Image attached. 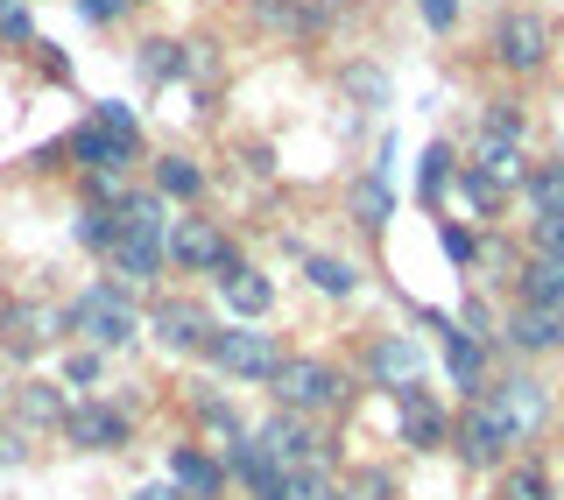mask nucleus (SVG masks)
Listing matches in <instances>:
<instances>
[{
    "label": "nucleus",
    "mask_w": 564,
    "mask_h": 500,
    "mask_svg": "<svg viewBox=\"0 0 564 500\" xmlns=\"http://www.w3.org/2000/svg\"><path fill=\"white\" fill-rule=\"evenodd\" d=\"M0 35H8V43H22V35H29V14L8 8V14H0Z\"/></svg>",
    "instance_id": "8fccbe9b"
},
{
    "label": "nucleus",
    "mask_w": 564,
    "mask_h": 500,
    "mask_svg": "<svg viewBox=\"0 0 564 500\" xmlns=\"http://www.w3.org/2000/svg\"><path fill=\"white\" fill-rule=\"evenodd\" d=\"M416 14H423V22H431L437 35H445V29L458 22V0H416Z\"/></svg>",
    "instance_id": "49530a36"
},
{
    "label": "nucleus",
    "mask_w": 564,
    "mask_h": 500,
    "mask_svg": "<svg viewBox=\"0 0 564 500\" xmlns=\"http://www.w3.org/2000/svg\"><path fill=\"white\" fill-rule=\"evenodd\" d=\"M70 240H78L85 254H113V240H120V211H106V205H78V219H70Z\"/></svg>",
    "instance_id": "c756f323"
},
{
    "label": "nucleus",
    "mask_w": 564,
    "mask_h": 500,
    "mask_svg": "<svg viewBox=\"0 0 564 500\" xmlns=\"http://www.w3.org/2000/svg\"><path fill=\"white\" fill-rule=\"evenodd\" d=\"M261 500H339V479L325 466H296V472H275V487Z\"/></svg>",
    "instance_id": "c85d7f7f"
},
{
    "label": "nucleus",
    "mask_w": 564,
    "mask_h": 500,
    "mask_svg": "<svg viewBox=\"0 0 564 500\" xmlns=\"http://www.w3.org/2000/svg\"><path fill=\"white\" fill-rule=\"evenodd\" d=\"M529 254L564 261V211H529Z\"/></svg>",
    "instance_id": "ea45409f"
},
{
    "label": "nucleus",
    "mask_w": 564,
    "mask_h": 500,
    "mask_svg": "<svg viewBox=\"0 0 564 500\" xmlns=\"http://www.w3.org/2000/svg\"><path fill=\"white\" fill-rule=\"evenodd\" d=\"M437 352H445V373H452V388L458 395H487V360H494V346H480L473 331H458V317L445 331H437Z\"/></svg>",
    "instance_id": "f3484780"
},
{
    "label": "nucleus",
    "mask_w": 564,
    "mask_h": 500,
    "mask_svg": "<svg viewBox=\"0 0 564 500\" xmlns=\"http://www.w3.org/2000/svg\"><path fill=\"white\" fill-rule=\"evenodd\" d=\"M170 268H184V275H219L226 261L240 254L234 240H226L219 219H205V211H184V219H170Z\"/></svg>",
    "instance_id": "6e6552de"
},
{
    "label": "nucleus",
    "mask_w": 564,
    "mask_h": 500,
    "mask_svg": "<svg viewBox=\"0 0 564 500\" xmlns=\"http://www.w3.org/2000/svg\"><path fill=\"white\" fill-rule=\"evenodd\" d=\"M99 381H106V352H99V346H70V352H64V388L99 395Z\"/></svg>",
    "instance_id": "e433bc0d"
},
{
    "label": "nucleus",
    "mask_w": 564,
    "mask_h": 500,
    "mask_svg": "<svg viewBox=\"0 0 564 500\" xmlns=\"http://www.w3.org/2000/svg\"><path fill=\"white\" fill-rule=\"evenodd\" d=\"M64 325H70V338H85L99 352H128L141 338V296L120 290L113 275H99L78 303H64Z\"/></svg>",
    "instance_id": "f03ea898"
},
{
    "label": "nucleus",
    "mask_w": 564,
    "mask_h": 500,
    "mask_svg": "<svg viewBox=\"0 0 564 500\" xmlns=\"http://www.w3.org/2000/svg\"><path fill=\"white\" fill-rule=\"evenodd\" d=\"M212 290H219L226 311H234V325H261V317H269V303H275V282L261 275L254 261H240V254L212 275Z\"/></svg>",
    "instance_id": "4468645a"
},
{
    "label": "nucleus",
    "mask_w": 564,
    "mask_h": 500,
    "mask_svg": "<svg viewBox=\"0 0 564 500\" xmlns=\"http://www.w3.org/2000/svg\"><path fill=\"white\" fill-rule=\"evenodd\" d=\"M346 211H352V226H360V233H381V226L395 219V191L381 184V170H375V176H360V184L346 191Z\"/></svg>",
    "instance_id": "393cba45"
},
{
    "label": "nucleus",
    "mask_w": 564,
    "mask_h": 500,
    "mask_svg": "<svg viewBox=\"0 0 564 500\" xmlns=\"http://www.w3.org/2000/svg\"><path fill=\"white\" fill-rule=\"evenodd\" d=\"M149 191H163L170 205H198L205 198V170L191 155H155L149 163Z\"/></svg>",
    "instance_id": "5701e85b"
},
{
    "label": "nucleus",
    "mask_w": 564,
    "mask_h": 500,
    "mask_svg": "<svg viewBox=\"0 0 564 500\" xmlns=\"http://www.w3.org/2000/svg\"><path fill=\"white\" fill-rule=\"evenodd\" d=\"M85 120H93V128H106V134H120V141H134V149H141V120H134V106H128V99H99Z\"/></svg>",
    "instance_id": "58836bf2"
},
{
    "label": "nucleus",
    "mask_w": 564,
    "mask_h": 500,
    "mask_svg": "<svg viewBox=\"0 0 564 500\" xmlns=\"http://www.w3.org/2000/svg\"><path fill=\"white\" fill-rule=\"evenodd\" d=\"M458 331H473L480 346H494V338H501V325H494V311H487L480 296H466V311H458Z\"/></svg>",
    "instance_id": "37998d69"
},
{
    "label": "nucleus",
    "mask_w": 564,
    "mask_h": 500,
    "mask_svg": "<svg viewBox=\"0 0 564 500\" xmlns=\"http://www.w3.org/2000/svg\"><path fill=\"white\" fill-rule=\"evenodd\" d=\"M191 416L205 423L212 452H226V444H240V437H247V423L234 416V402H219V395H198V402H191Z\"/></svg>",
    "instance_id": "72a5a7b5"
},
{
    "label": "nucleus",
    "mask_w": 564,
    "mask_h": 500,
    "mask_svg": "<svg viewBox=\"0 0 564 500\" xmlns=\"http://www.w3.org/2000/svg\"><path fill=\"white\" fill-rule=\"evenodd\" d=\"M501 338L522 352V360H543V352H564V311H551V303H516L508 311Z\"/></svg>",
    "instance_id": "dca6fc26"
},
{
    "label": "nucleus",
    "mask_w": 564,
    "mask_h": 500,
    "mask_svg": "<svg viewBox=\"0 0 564 500\" xmlns=\"http://www.w3.org/2000/svg\"><path fill=\"white\" fill-rule=\"evenodd\" d=\"M275 360H282V346H275V331H261V325H219L212 346H205V367L226 373V381H269Z\"/></svg>",
    "instance_id": "20e7f679"
},
{
    "label": "nucleus",
    "mask_w": 564,
    "mask_h": 500,
    "mask_svg": "<svg viewBox=\"0 0 564 500\" xmlns=\"http://www.w3.org/2000/svg\"><path fill=\"white\" fill-rule=\"evenodd\" d=\"M388 395H395V423H402V444H410V452H423V458L445 452L458 416L431 395V388H423V381H402V388H388Z\"/></svg>",
    "instance_id": "9d476101"
},
{
    "label": "nucleus",
    "mask_w": 564,
    "mask_h": 500,
    "mask_svg": "<svg viewBox=\"0 0 564 500\" xmlns=\"http://www.w3.org/2000/svg\"><path fill=\"white\" fill-rule=\"evenodd\" d=\"M452 452L466 458L473 472L508 466V452H516V431H508V416L494 409V395H473V402H466V416L452 423Z\"/></svg>",
    "instance_id": "0eeeda50"
},
{
    "label": "nucleus",
    "mask_w": 564,
    "mask_h": 500,
    "mask_svg": "<svg viewBox=\"0 0 564 500\" xmlns=\"http://www.w3.org/2000/svg\"><path fill=\"white\" fill-rule=\"evenodd\" d=\"M261 444V452L275 458V466H325L332 472V458H339V444H332V431H325V416H296V409H275L261 431H247Z\"/></svg>",
    "instance_id": "7ed1b4c3"
},
{
    "label": "nucleus",
    "mask_w": 564,
    "mask_h": 500,
    "mask_svg": "<svg viewBox=\"0 0 564 500\" xmlns=\"http://www.w3.org/2000/svg\"><path fill=\"white\" fill-rule=\"evenodd\" d=\"M395 493H402L395 472H381V466H360V472L339 487V500H395Z\"/></svg>",
    "instance_id": "a19ab883"
},
{
    "label": "nucleus",
    "mask_w": 564,
    "mask_h": 500,
    "mask_svg": "<svg viewBox=\"0 0 564 500\" xmlns=\"http://www.w3.org/2000/svg\"><path fill=\"white\" fill-rule=\"evenodd\" d=\"M452 184H458V198H466V226H480V233H487L508 191H494V184H487V176L473 170V163H458V176H452Z\"/></svg>",
    "instance_id": "cd10ccee"
},
{
    "label": "nucleus",
    "mask_w": 564,
    "mask_h": 500,
    "mask_svg": "<svg viewBox=\"0 0 564 500\" xmlns=\"http://www.w3.org/2000/svg\"><path fill=\"white\" fill-rule=\"evenodd\" d=\"M346 93L360 99V106H388V78H381L375 64H352V70H346Z\"/></svg>",
    "instance_id": "79ce46f5"
},
{
    "label": "nucleus",
    "mask_w": 564,
    "mask_h": 500,
    "mask_svg": "<svg viewBox=\"0 0 564 500\" xmlns=\"http://www.w3.org/2000/svg\"><path fill=\"white\" fill-rule=\"evenodd\" d=\"M8 416L22 423V431H64V416H70V388L64 381H14V395H8Z\"/></svg>",
    "instance_id": "a211bd4d"
},
{
    "label": "nucleus",
    "mask_w": 564,
    "mask_h": 500,
    "mask_svg": "<svg viewBox=\"0 0 564 500\" xmlns=\"http://www.w3.org/2000/svg\"><path fill=\"white\" fill-rule=\"evenodd\" d=\"M261 388L275 395V409H296V416H339V409L360 395V381H352L339 360H317V352H282Z\"/></svg>",
    "instance_id": "f257e3e1"
},
{
    "label": "nucleus",
    "mask_w": 564,
    "mask_h": 500,
    "mask_svg": "<svg viewBox=\"0 0 564 500\" xmlns=\"http://www.w3.org/2000/svg\"><path fill=\"white\" fill-rule=\"evenodd\" d=\"M78 14H85L93 29H113L120 14H128V0H78Z\"/></svg>",
    "instance_id": "c03bdc74"
},
{
    "label": "nucleus",
    "mask_w": 564,
    "mask_h": 500,
    "mask_svg": "<svg viewBox=\"0 0 564 500\" xmlns=\"http://www.w3.org/2000/svg\"><path fill=\"white\" fill-rule=\"evenodd\" d=\"M494 500H557V479L536 466V458H522V466H501V487Z\"/></svg>",
    "instance_id": "7c9ffc66"
},
{
    "label": "nucleus",
    "mask_w": 564,
    "mask_h": 500,
    "mask_svg": "<svg viewBox=\"0 0 564 500\" xmlns=\"http://www.w3.org/2000/svg\"><path fill=\"white\" fill-rule=\"evenodd\" d=\"M367 381L375 388H402V381H423V346L410 331H381L367 346Z\"/></svg>",
    "instance_id": "6ab92c4d"
},
{
    "label": "nucleus",
    "mask_w": 564,
    "mask_h": 500,
    "mask_svg": "<svg viewBox=\"0 0 564 500\" xmlns=\"http://www.w3.org/2000/svg\"><path fill=\"white\" fill-rule=\"evenodd\" d=\"M452 176H458V149H452V141H431V149L416 155V198L437 205L452 191Z\"/></svg>",
    "instance_id": "bb28decb"
},
{
    "label": "nucleus",
    "mask_w": 564,
    "mask_h": 500,
    "mask_svg": "<svg viewBox=\"0 0 564 500\" xmlns=\"http://www.w3.org/2000/svg\"><path fill=\"white\" fill-rule=\"evenodd\" d=\"M64 437L78 444V452H128L134 444V409L128 402H70V416H64Z\"/></svg>",
    "instance_id": "9b49d317"
},
{
    "label": "nucleus",
    "mask_w": 564,
    "mask_h": 500,
    "mask_svg": "<svg viewBox=\"0 0 564 500\" xmlns=\"http://www.w3.org/2000/svg\"><path fill=\"white\" fill-rule=\"evenodd\" d=\"M128 500H184V493H176V479H149V487H134Z\"/></svg>",
    "instance_id": "de8ad7c7"
},
{
    "label": "nucleus",
    "mask_w": 564,
    "mask_h": 500,
    "mask_svg": "<svg viewBox=\"0 0 564 500\" xmlns=\"http://www.w3.org/2000/svg\"><path fill=\"white\" fill-rule=\"evenodd\" d=\"M551 22H543V8H508L501 22H494V57H501V70H516V78H529V70L551 64Z\"/></svg>",
    "instance_id": "1a4fd4ad"
},
{
    "label": "nucleus",
    "mask_w": 564,
    "mask_h": 500,
    "mask_svg": "<svg viewBox=\"0 0 564 500\" xmlns=\"http://www.w3.org/2000/svg\"><path fill=\"white\" fill-rule=\"evenodd\" d=\"M254 22L275 35H317L332 22V8L325 0H254Z\"/></svg>",
    "instance_id": "412c9836"
},
{
    "label": "nucleus",
    "mask_w": 564,
    "mask_h": 500,
    "mask_svg": "<svg viewBox=\"0 0 564 500\" xmlns=\"http://www.w3.org/2000/svg\"><path fill=\"white\" fill-rule=\"evenodd\" d=\"M480 134H494V141H529V113H522V99H487L480 106Z\"/></svg>",
    "instance_id": "f704fd0d"
},
{
    "label": "nucleus",
    "mask_w": 564,
    "mask_h": 500,
    "mask_svg": "<svg viewBox=\"0 0 564 500\" xmlns=\"http://www.w3.org/2000/svg\"><path fill=\"white\" fill-rule=\"evenodd\" d=\"M128 170H85V205H106V211H120L128 205Z\"/></svg>",
    "instance_id": "4c0bfd02"
},
{
    "label": "nucleus",
    "mask_w": 564,
    "mask_h": 500,
    "mask_svg": "<svg viewBox=\"0 0 564 500\" xmlns=\"http://www.w3.org/2000/svg\"><path fill=\"white\" fill-rule=\"evenodd\" d=\"M170 233H134V226H120V240H113V254H106V268H113V282L120 290H155L163 282V268H170Z\"/></svg>",
    "instance_id": "f8f14e48"
},
{
    "label": "nucleus",
    "mask_w": 564,
    "mask_h": 500,
    "mask_svg": "<svg viewBox=\"0 0 564 500\" xmlns=\"http://www.w3.org/2000/svg\"><path fill=\"white\" fill-rule=\"evenodd\" d=\"M29 431H22V423H8V431H0V466H22V458H29Z\"/></svg>",
    "instance_id": "a18cd8bd"
},
{
    "label": "nucleus",
    "mask_w": 564,
    "mask_h": 500,
    "mask_svg": "<svg viewBox=\"0 0 564 500\" xmlns=\"http://www.w3.org/2000/svg\"><path fill=\"white\" fill-rule=\"evenodd\" d=\"M473 170H480L494 191H522L529 155L516 149V141H494V134H480V141H473Z\"/></svg>",
    "instance_id": "4be33fe9"
},
{
    "label": "nucleus",
    "mask_w": 564,
    "mask_h": 500,
    "mask_svg": "<svg viewBox=\"0 0 564 500\" xmlns=\"http://www.w3.org/2000/svg\"><path fill=\"white\" fill-rule=\"evenodd\" d=\"M170 479H176V493H184V500H219L226 487H234L226 466H219V452L198 444V437H176L170 444Z\"/></svg>",
    "instance_id": "2eb2a0df"
},
{
    "label": "nucleus",
    "mask_w": 564,
    "mask_h": 500,
    "mask_svg": "<svg viewBox=\"0 0 564 500\" xmlns=\"http://www.w3.org/2000/svg\"><path fill=\"white\" fill-rule=\"evenodd\" d=\"M240 163L254 170V176H275V149H269V141H261V149H247V155H240Z\"/></svg>",
    "instance_id": "09e8293b"
},
{
    "label": "nucleus",
    "mask_w": 564,
    "mask_h": 500,
    "mask_svg": "<svg viewBox=\"0 0 564 500\" xmlns=\"http://www.w3.org/2000/svg\"><path fill=\"white\" fill-rule=\"evenodd\" d=\"M516 296H522V303H551V311H564V261H551V254H522V268H516Z\"/></svg>",
    "instance_id": "b1692460"
},
{
    "label": "nucleus",
    "mask_w": 564,
    "mask_h": 500,
    "mask_svg": "<svg viewBox=\"0 0 564 500\" xmlns=\"http://www.w3.org/2000/svg\"><path fill=\"white\" fill-rule=\"evenodd\" d=\"M304 282H311L317 296H332V303L360 296V268L339 261V254H304Z\"/></svg>",
    "instance_id": "a878e982"
},
{
    "label": "nucleus",
    "mask_w": 564,
    "mask_h": 500,
    "mask_svg": "<svg viewBox=\"0 0 564 500\" xmlns=\"http://www.w3.org/2000/svg\"><path fill=\"white\" fill-rule=\"evenodd\" d=\"M522 198H529V211H564V155H551V163H529Z\"/></svg>",
    "instance_id": "2f4dec72"
},
{
    "label": "nucleus",
    "mask_w": 564,
    "mask_h": 500,
    "mask_svg": "<svg viewBox=\"0 0 564 500\" xmlns=\"http://www.w3.org/2000/svg\"><path fill=\"white\" fill-rule=\"evenodd\" d=\"M487 395H494V409L508 416V431H516V444H536L543 431H551V416H557V402H551V381H543V373H529V367L501 373V381H487Z\"/></svg>",
    "instance_id": "39448f33"
},
{
    "label": "nucleus",
    "mask_w": 564,
    "mask_h": 500,
    "mask_svg": "<svg viewBox=\"0 0 564 500\" xmlns=\"http://www.w3.org/2000/svg\"><path fill=\"white\" fill-rule=\"evenodd\" d=\"M64 155L78 170H134V141H120V134H106V128H93V120H78L70 128V141H64Z\"/></svg>",
    "instance_id": "aec40b11"
},
{
    "label": "nucleus",
    "mask_w": 564,
    "mask_h": 500,
    "mask_svg": "<svg viewBox=\"0 0 564 500\" xmlns=\"http://www.w3.org/2000/svg\"><path fill=\"white\" fill-rule=\"evenodd\" d=\"M50 338H70L57 303H0V346H8L14 360H29L35 346H50Z\"/></svg>",
    "instance_id": "ddd939ff"
},
{
    "label": "nucleus",
    "mask_w": 564,
    "mask_h": 500,
    "mask_svg": "<svg viewBox=\"0 0 564 500\" xmlns=\"http://www.w3.org/2000/svg\"><path fill=\"white\" fill-rule=\"evenodd\" d=\"M437 240H445V261L458 275H473L480 268V226H458V219H437Z\"/></svg>",
    "instance_id": "c9c22d12"
},
{
    "label": "nucleus",
    "mask_w": 564,
    "mask_h": 500,
    "mask_svg": "<svg viewBox=\"0 0 564 500\" xmlns=\"http://www.w3.org/2000/svg\"><path fill=\"white\" fill-rule=\"evenodd\" d=\"M141 331H155V346H163V352H198V360H205L219 317H212L198 296H155L149 311H141Z\"/></svg>",
    "instance_id": "423d86ee"
},
{
    "label": "nucleus",
    "mask_w": 564,
    "mask_h": 500,
    "mask_svg": "<svg viewBox=\"0 0 564 500\" xmlns=\"http://www.w3.org/2000/svg\"><path fill=\"white\" fill-rule=\"evenodd\" d=\"M134 70L149 85H170V78H184V43H170V35H149V43L134 50Z\"/></svg>",
    "instance_id": "473e14b6"
}]
</instances>
